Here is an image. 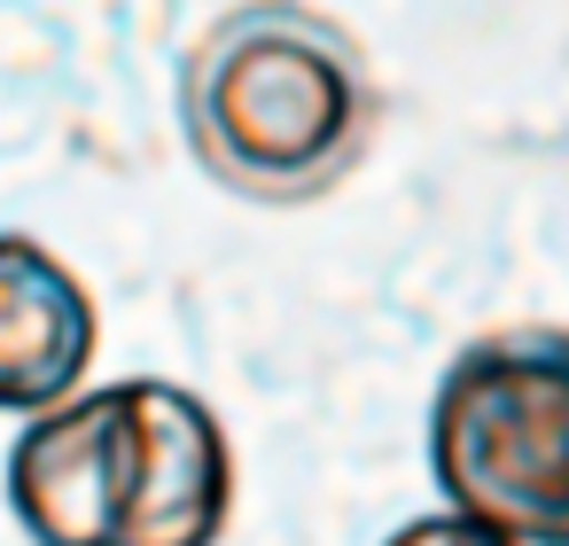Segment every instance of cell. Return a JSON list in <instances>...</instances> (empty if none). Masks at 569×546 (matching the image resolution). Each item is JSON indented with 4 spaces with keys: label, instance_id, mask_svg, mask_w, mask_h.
Listing matches in <instances>:
<instances>
[{
    "label": "cell",
    "instance_id": "cell-6",
    "mask_svg": "<svg viewBox=\"0 0 569 546\" xmlns=\"http://www.w3.org/2000/svg\"><path fill=\"white\" fill-rule=\"evenodd\" d=\"M382 546H515V538H499V530H483V523H468V515H413V523H398Z\"/></svg>",
    "mask_w": 569,
    "mask_h": 546
},
{
    "label": "cell",
    "instance_id": "cell-2",
    "mask_svg": "<svg viewBox=\"0 0 569 546\" xmlns=\"http://www.w3.org/2000/svg\"><path fill=\"white\" fill-rule=\"evenodd\" d=\"M429 476L452 515L515 546H569V328H491L445 359Z\"/></svg>",
    "mask_w": 569,
    "mask_h": 546
},
{
    "label": "cell",
    "instance_id": "cell-4",
    "mask_svg": "<svg viewBox=\"0 0 569 546\" xmlns=\"http://www.w3.org/2000/svg\"><path fill=\"white\" fill-rule=\"evenodd\" d=\"M141 383V484L126 546H219L234 523V445L211 398L164 375Z\"/></svg>",
    "mask_w": 569,
    "mask_h": 546
},
{
    "label": "cell",
    "instance_id": "cell-3",
    "mask_svg": "<svg viewBox=\"0 0 569 546\" xmlns=\"http://www.w3.org/2000/svg\"><path fill=\"white\" fill-rule=\"evenodd\" d=\"M141 484V383L71 390L9 445V515L32 546H126Z\"/></svg>",
    "mask_w": 569,
    "mask_h": 546
},
{
    "label": "cell",
    "instance_id": "cell-5",
    "mask_svg": "<svg viewBox=\"0 0 569 546\" xmlns=\"http://www.w3.org/2000/svg\"><path fill=\"white\" fill-rule=\"evenodd\" d=\"M102 320L87 281L32 235H0V414H48L87 390Z\"/></svg>",
    "mask_w": 569,
    "mask_h": 546
},
{
    "label": "cell",
    "instance_id": "cell-1",
    "mask_svg": "<svg viewBox=\"0 0 569 546\" xmlns=\"http://www.w3.org/2000/svg\"><path fill=\"white\" fill-rule=\"evenodd\" d=\"M172 102L188 157L258 211L336 196L382 133L367 48L312 0H242L211 17L180 56Z\"/></svg>",
    "mask_w": 569,
    "mask_h": 546
}]
</instances>
